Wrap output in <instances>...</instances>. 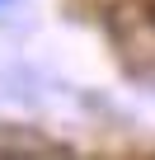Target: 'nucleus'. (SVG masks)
Here are the masks:
<instances>
[{"instance_id": "1", "label": "nucleus", "mask_w": 155, "mask_h": 160, "mask_svg": "<svg viewBox=\"0 0 155 160\" xmlns=\"http://www.w3.org/2000/svg\"><path fill=\"white\" fill-rule=\"evenodd\" d=\"M0 5H5V0H0Z\"/></svg>"}]
</instances>
